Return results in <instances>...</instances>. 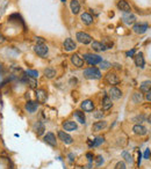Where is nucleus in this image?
I'll return each instance as SVG.
<instances>
[{"label":"nucleus","mask_w":151,"mask_h":169,"mask_svg":"<svg viewBox=\"0 0 151 169\" xmlns=\"http://www.w3.org/2000/svg\"><path fill=\"white\" fill-rule=\"evenodd\" d=\"M150 150L148 148V150H145V153H144V159H149V157H150Z\"/></svg>","instance_id":"79ce46f5"},{"label":"nucleus","mask_w":151,"mask_h":169,"mask_svg":"<svg viewBox=\"0 0 151 169\" xmlns=\"http://www.w3.org/2000/svg\"><path fill=\"white\" fill-rule=\"evenodd\" d=\"M77 82H78V80H77V79H76V78H72V79H71V80H70V83H71V85H73V83H77Z\"/></svg>","instance_id":"c03bdc74"},{"label":"nucleus","mask_w":151,"mask_h":169,"mask_svg":"<svg viewBox=\"0 0 151 169\" xmlns=\"http://www.w3.org/2000/svg\"><path fill=\"white\" fill-rule=\"evenodd\" d=\"M64 131H76L78 129V125L77 123L73 122V121H65V122L62 124Z\"/></svg>","instance_id":"6ab92c4d"},{"label":"nucleus","mask_w":151,"mask_h":169,"mask_svg":"<svg viewBox=\"0 0 151 169\" xmlns=\"http://www.w3.org/2000/svg\"><path fill=\"white\" fill-rule=\"evenodd\" d=\"M36 44H44V40L42 37H36Z\"/></svg>","instance_id":"a19ab883"},{"label":"nucleus","mask_w":151,"mask_h":169,"mask_svg":"<svg viewBox=\"0 0 151 169\" xmlns=\"http://www.w3.org/2000/svg\"><path fill=\"white\" fill-rule=\"evenodd\" d=\"M122 157L126 159V161L129 163L133 162V159H131V155L129 154V153H127V152H122Z\"/></svg>","instance_id":"f704fd0d"},{"label":"nucleus","mask_w":151,"mask_h":169,"mask_svg":"<svg viewBox=\"0 0 151 169\" xmlns=\"http://www.w3.org/2000/svg\"><path fill=\"white\" fill-rule=\"evenodd\" d=\"M126 56H127V57H134V56H135V50H130V51H127V52H126Z\"/></svg>","instance_id":"ea45409f"},{"label":"nucleus","mask_w":151,"mask_h":169,"mask_svg":"<svg viewBox=\"0 0 151 169\" xmlns=\"http://www.w3.org/2000/svg\"><path fill=\"white\" fill-rule=\"evenodd\" d=\"M37 108H39V103L35 102V101H31V100L27 101L26 104H24V110L28 114H35L37 111Z\"/></svg>","instance_id":"1a4fd4ad"},{"label":"nucleus","mask_w":151,"mask_h":169,"mask_svg":"<svg viewBox=\"0 0 151 169\" xmlns=\"http://www.w3.org/2000/svg\"><path fill=\"white\" fill-rule=\"evenodd\" d=\"M148 29H149L148 23H136L133 26V31L135 33V34H138V35L144 34Z\"/></svg>","instance_id":"f8f14e48"},{"label":"nucleus","mask_w":151,"mask_h":169,"mask_svg":"<svg viewBox=\"0 0 151 169\" xmlns=\"http://www.w3.org/2000/svg\"><path fill=\"white\" fill-rule=\"evenodd\" d=\"M133 131L135 134H137V136H145L146 134V128L143 126L142 124H136V125H134L133 128Z\"/></svg>","instance_id":"b1692460"},{"label":"nucleus","mask_w":151,"mask_h":169,"mask_svg":"<svg viewBox=\"0 0 151 169\" xmlns=\"http://www.w3.org/2000/svg\"><path fill=\"white\" fill-rule=\"evenodd\" d=\"M109 97L113 100H120L122 97V92L121 89H119L117 87H110L109 89Z\"/></svg>","instance_id":"a211bd4d"},{"label":"nucleus","mask_w":151,"mask_h":169,"mask_svg":"<svg viewBox=\"0 0 151 169\" xmlns=\"http://www.w3.org/2000/svg\"><path fill=\"white\" fill-rule=\"evenodd\" d=\"M63 48L65 51H68V52H71V51H73L76 50V48H77V43H76L72 38H65V41L63 42Z\"/></svg>","instance_id":"6e6552de"},{"label":"nucleus","mask_w":151,"mask_h":169,"mask_svg":"<svg viewBox=\"0 0 151 169\" xmlns=\"http://www.w3.org/2000/svg\"><path fill=\"white\" fill-rule=\"evenodd\" d=\"M145 119V117L143 115H141V116H136L134 118V122H137V123H142L143 121Z\"/></svg>","instance_id":"4c0bfd02"},{"label":"nucleus","mask_w":151,"mask_h":169,"mask_svg":"<svg viewBox=\"0 0 151 169\" xmlns=\"http://www.w3.org/2000/svg\"><path fill=\"white\" fill-rule=\"evenodd\" d=\"M106 128H107V122L104 121V119H100L98 122L93 123L92 131L93 132H100V131H102V130Z\"/></svg>","instance_id":"2eb2a0df"},{"label":"nucleus","mask_w":151,"mask_h":169,"mask_svg":"<svg viewBox=\"0 0 151 169\" xmlns=\"http://www.w3.org/2000/svg\"><path fill=\"white\" fill-rule=\"evenodd\" d=\"M70 60H71V64L76 66V67H83L84 66V59L81 58L79 55H77V53L71 55Z\"/></svg>","instance_id":"9b49d317"},{"label":"nucleus","mask_w":151,"mask_h":169,"mask_svg":"<svg viewBox=\"0 0 151 169\" xmlns=\"http://www.w3.org/2000/svg\"><path fill=\"white\" fill-rule=\"evenodd\" d=\"M114 169H126V163L123 162V161H119V162L115 164Z\"/></svg>","instance_id":"c9c22d12"},{"label":"nucleus","mask_w":151,"mask_h":169,"mask_svg":"<svg viewBox=\"0 0 151 169\" xmlns=\"http://www.w3.org/2000/svg\"><path fill=\"white\" fill-rule=\"evenodd\" d=\"M69 157H70V161L72 162V161H73V157H75V154H73V153H71V154H69Z\"/></svg>","instance_id":"49530a36"},{"label":"nucleus","mask_w":151,"mask_h":169,"mask_svg":"<svg viewBox=\"0 0 151 169\" xmlns=\"http://www.w3.org/2000/svg\"><path fill=\"white\" fill-rule=\"evenodd\" d=\"M102 116H104V112L102 111H95V114H94V118H97V119H102Z\"/></svg>","instance_id":"58836bf2"},{"label":"nucleus","mask_w":151,"mask_h":169,"mask_svg":"<svg viewBox=\"0 0 151 169\" xmlns=\"http://www.w3.org/2000/svg\"><path fill=\"white\" fill-rule=\"evenodd\" d=\"M43 140H44V143H46V144L52 146V147H55V146L57 145L56 136L52 133V132H48L46 134H44V137H43Z\"/></svg>","instance_id":"ddd939ff"},{"label":"nucleus","mask_w":151,"mask_h":169,"mask_svg":"<svg viewBox=\"0 0 151 169\" xmlns=\"http://www.w3.org/2000/svg\"><path fill=\"white\" fill-rule=\"evenodd\" d=\"M105 79H106L107 83L110 85V86H115V85H117L120 82V78H119V76L116 74L115 72H108L106 74V76H105Z\"/></svg>","instance_id":"39448f33"},{"label":"nucleus","mask_w":151,"mask_h":169,"mask_svg":"<svg viewBox=\"0 0 151 169\" xmlns=\"http://www.w3.org/2000/svg\"><path fill=\"white\" fill-rule=\"evenodd\" d=\"M86 157H88V160H90V161H92V160H93V155L91 154V153H87Z\"/></svg>","instance_id":"a18cd8bd"},{"label":"nucleus","mask_w":151,"mask_h":169,"mask_svg":"<svg viewBox=\"0 0 151 169\" xmlns=\"http://www.w3.org/2000/svg\"><path fill=\"white\" fill-rule=\"evenodd\" d=\"M5 41V38H4V36L0 34V43H2V42Z\"/></svg>","instance_id":"de8ad7c7"},{"label":"nucleus","mask_w":151,"mask_h":169,"mask_svg":"<svg viewBox=\"0 0 151 169\" xmlns=\"http://www.w3.org/2000/svg\"><path fill=\"white\" fill-rule=\"evenodd\" d=\"M26 74L30 78H34V79H37L39 78V72L35 70H27L26 71Z\"/></svg>","instance_id":"2f4dec72"},{"label":"nucleus","mask_w":151,"mask_h":169,"mask_svg":"<svg viewBox=\"0 0 151 169\" xmlns=\"http://www.w3.org/2000/svg\"><path fill=\"white\" fill-rule=\"evenodd\" d=\"M148 122L151 124V115H149V117H148Z\"/></svg>","instance_id":"09e8293b"},{"label":"nucleus","mask_w":151,"mask_h":169,"mask_svg":"<svg viewBox=\"0 0 151 169\" xmlns=\"http://www.w3.org/2000/svg\"><path fill=\"white\" fill-rule=\"evenodd\" d=\"M112 107H113L112 99H110L109 96H105L104 99H102V102H101V108H102V110L108 111L112 109Z\"/></svg>","instance_id":"aec40b11"},{"label":"nucleus","mask_w":151,"mask_h":169,"mask_svg":"<svg viewBox=\"0 0 151 169\" xmlns=\"http://www.w3.org/2000/svg\"><path fill=\"white\" fill-rule=\"evenodd\" d=\"M139 89L141 92L143 93H149L151 90V81L150 80H146V81H143L141 85H139Z\"/></svg>","instance_id":"bb28decb"},{"label":"nucleus","mask_w":151,"mask_h":169,"mask_svg":"<svg viewBox=\"0 0 151 169\" xmlns=\"http://www.w3.org/2000/svg\"><path fill=\"white\" fill-rule=\"evenodd\" d=\"M80 20L81 22L84 24H86V26H91V24L93 23V21H94V19H93V16L90 14V13H83L80 15Z\"/></svg>","instance_id":"4be33fe9"},{"label":"nucleus","mask_w":151,"mask_h":169,"mask_svg":"<svg viewBox=\"0 0 151 169\" xmlns=\"http://www.w3.org/2000/svg\"><path fill=\"white\" fill-rule=\"evenodd\" d=\"M26 81L28 82L29 87L31 88V89H36V88H37V80H36V79L30 78V76H28L26 74Z\"/></svg>","instance_id":"c85d7f7f"},{"label":"nucleus","mask_w":151,"mask_h":169,"mask_svg":"<svg viewBox=\"0 0 151 169\" xmlns=\"http://www.w3.org/2000/svg\"><path fill=\"white\" fill-rule=\"evenodd\" d=\"M34 52L36 53L39 57L44 58L46 55L49 53V48H48V45H46V44H35Z\"/></svg>","instance_id":"20e7f679"},{"label":"nucleus","mask_w":151,"mask_h":169,"mask_svg":"<svg viewBox=\"0 0 151 169\" xmlns=\"http://www.w3.org/2000/svg\"><path fill=\"white\" fill-rule=\"evenodd\" d=\"M101 43L104 44L105 48H106V49H112V48H113V45H114V43H113V42L110 41L109 38H107V37H106V38H104Z\"/></svg>","instance_id":"7c9ffc66"},{"label":"nucleus","mask_w":151,"mask_h":169,"mask_svg":"<svg viewBox=\"0 0 151 169\" xmlns=\"http://www.w3.org/2000/svg\"><path fill=\"white\" fill-rule=\"evenodd\" d=\"M122 21H123V23L127 24V26H133L136 22V16L134 14H131V13H123Z\"/></svg>","instance_id":"9d476101"},{"label":"nucleus","mask_w":151,"mask_h":169,"mask_svg":"<svg viewBox=\"0 0 151 169\" xmlns=\"http://www.w3.org/2000/svg\"><path fill=\"white\" fill-rule=\"evenodd\" d=\"M73 116L76 117L77 122H79L80 124H85L86 123V117H85V114L81 110H76L73 112Z\"/></svg>","instance_id":"a878e982"},{"label":"nucleus","mask_w":151,"mask_h":169,"mask_svg":"<svg viewBox=\"0 0 151 169\" xmlns=\"http://www.w3.org/2000/svg\"><path fill=\"white\" fill-rule=\"evenodd\" d=\"M116 6L123 13H130V11H131V7H130V5L128 4V1H126V0H119Z\"/></svg>","instance_id":"dca6fc26"},{"label":"nucleus","mask_w":151,"mask_h":169,"mask_svg":"<svg viewBox=\"0 0 151 169\" xmlns=\"http://www.w3.org/2000/svg\"><path fill=\"white\" fill-rule=\"evenodd\" d=\"M142 94H139L138 92L137 93H134V95H133V100H134V102L135 103H139L141 101H142Z\"/></svg>","instance_id":"72a5a7b5"},{"label":"nucleus","mask_w":151,"mask_h":169,"mask_svg":"<svg viewBox=\"0 0 151 169\" xmlns=\"http://www.w3.org/2000/svg\"><path fill=\"white\" fill-rule=\"evenodd\" d=\"M57 136H58V138H59V140H62L65 145H71V144L73 143V138H72L68 132H65L64 130L58 131Z\"/></svg>","instance_id":"423d86ee"},{"label":"nucleus","mask_w":151,"mask_h":169,"mask_svg":"<svg viewBox=\"0 0 151 169\" xmlns=\"http://www.w3.org/2000/svg\"><path fill=\"white\" fill-rule=\"evenodd\" d=\"M134 60H135V65L139 67V69H144V65H145V60H144V57H143V53L139 52V53H136L135 56H134Z\"/></svg>","instance_id":"f3484780"},{"label":"nucleus","mask_w":151,"mask_h":169,"mask_svg":"<svg viewBox=\"0 0 151 169\" xmlns=\"http://www.w3.org/2000/svg\"><path fill=\"white\" fill-rule=\"evenodd\" d=\"M80 108L81 110L85 111V112H91V111L94 110V102L92 100H85V101L81 102Z\"/></svg>","instance_id":"4468645a"},{"label":"nucleus","mask_w":151,"mask_h":169,"mask_svg":"<svg viewBox=\"0 0 151 169\" xmlns=\"http://www.w3.org/2000/svg\"><path fill=\"white\" fill-rule=\"evenodd\" d=\"M35 97H36V102L42 104V103H46L48 95H46V92L44 90V89L37 88V89L35 90Z\"/></svg>","instance_id":"0eeeda50"},{"label":"nucleus","mask_w":151,"mask_h":169,"mask_svg":"<svg viewBox=\"0 0 151 169\" xmlns=\"http://www.w3.org/2000/svg\"><path fill=\"white\" fill-rule=\"evenodd\" d=\"M84 62H86L88 65L91 66H95V65L100 64L102 62V58L99 55H94V53H85L84 55Z\"/></svg>","instance_id":"f03ea898"},{"label":"nucleus","mask_w":151,"mask_h":169,"mask_svg":"<svg viewBox=\"0 0 151 169\" xmlns=\"http://www.w3.org/2000/svg\"><path fill=\"white\" fill-rule=\"evenodd\" d=\"M84 76L88 79V80H99V79H101V71L99 70L98 67H95V66H91V67H87L84 70Z\"/></svg>","instance_id":"f257e3e1"},{"label":"nucleus","mask_w":151,"mask_h":169,"mask_svg":"<svg viewBox=\"0 0 151 169\" xmlns=\"http://www.w3.org/2000/svg\"><path fill=\"white\" fill-rule=\"evenodd\" d=\"M104 141H105L104 137H97V138L94 139V141H93V147H97V146L101 145Z\"/></svg>","instance_id":"473e14b6"},{"label":"nucleus","mask_w":151,"mask_h":169,"mask_svg":"<svg viewBox=\"0 0 151 169\" xmlns=\"http://www.w3.org/2000/svg\"><path fill=\"white\" fill-rule=\"evenodd\" d=\"M76 38H77V41L79 42V43L84 44V45H87V44L92 43L93 41L92 36L88 35L87 33H84V31H78L76 34Z\"/></svg>","instance_id":"7ed1b4c3"},{"label":"nucleus","mask_w":151,"mask_h":169,"mask_svg":"<svg viewBox=\"0 0 151 169\" xmlns=\"http://www.w3.org/2000/svg\"><path fill=\"white\" fill-rule=\"evenodd\" d=\"M102 163H104V157H101V155L97 157V159H95V164L97 166H101Z\"/></svg>","instance_id":"e433bc0d"},{"label":"nucleus","mask_w":151,"mask_h":169,"mask_svg":"<svg viewBox=\"0 0 151 169\" xmlns=\"http://www.w3.org/2000/svg\"><path fill=\"white\" fill-rule=\"evenodd\" d=\"M34 131H35V133L37 134L39 137L40 136H43L44 134V131H46V128H44V124L42 122H40V121H37V122L35 123L34 124Z\"/></svg>","instance_id":"412c9836"},{"label":"nucleus","mask_w":151,"mask_h":169,"mask_svg":"<svg viewBox=\"0 0 151 169\" xmlns=\"http://www.w3.org/2000/svg\"><path fill=\"white\" fill-rule=\"evenodd\" d=\"M100 70H102V71H107V70H109L110 67H112V64H110L109 62H105V60H102L101 63H100Z\"/></svg>","instance_id":"c756f323"},{"label":"nucleus","mask_w":151,"mask_h":169,"mask_svg":"<svg viewBox=\"0 0 151 169\" xmlns=\"http://www.w3.org/2000/svg\"><path fill=\"white\" fill-rule=\"evenodd\" d=\"M145 99L148 100V101H151V90L149 92V93H146V95H145Z\"/></svg>","instance_id":"37998d69"},{"label":"nucleus","mask_w":151,"mask_h":169,"mask_svg":"<svg viewBox=\"0 0 151 169\" xmlns=\"http://www.w3.org/2000/svg\"><path fill=\"white\" fill-rule=\"evenodd\" d=\"M43 74L48 79H53L56 76V70L52 69V67H46V70L43 71Z\"/></svg>","instance_id":"cd10ccee"},{"label":"nucleus","mask_w":151,"mask_h":169,"mask_svg":"<svg viewBox=\"0 0 151 169\" xmlns=\"http://www.w3.org/2000/svg\"><path fill=\"white\" fill-rule=\"evenodd\" d=\"M70 8H71V12L73 13V14H79L80 12V4H79V1L78 0H71V2H70Z\"/></svg>","instance_id":"393cba45"},{"label":"nucleus","mask_w":151,"mask_h":169,"mask_svg":"<svg viewBox=\"0 0 151 169\" xmlns=\"http://www.w3.org/2000/svg\"><path fill=\"white\" fill-rule=\"evenodd\" d=\"M91 48L93 49V51H95V52H102V51H105V50H107V49L105 48L104 44L99 41H92V43H91Z\"/></svg>","instance_id":"5701e85b"}]
</instances>
